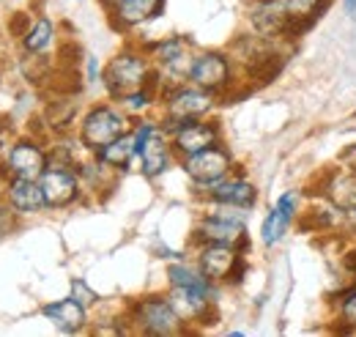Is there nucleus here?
<instances>
[{"instance_id":"nucleus-1","label":"nucleus","mask_w":356,"mask_h":337,"mask_svg":"<svg viewBox=\"0 0 356 337\" xmlns=\"http://www.w3.org/2000/svg\"><path fill=\"white\" fill-rule=\"evenodd\" d=\"M151 77H154V75L148 72L145 61H143L140 55H132V52L115 55V58L107 63V69H104V85H107V91H110L113 96H118V99H127L129 93L143 91Z\"/></svg>"},{"instance_id":"nucleus-2","label":"nucleus","mask_w":356,"mask_h":337,"mask_svg":"<svg viewBox=\"0 0 356 337\" xmlns=\"http://www.w3.org/2000/svg\"><path fill=\"white\" fill-rule=\"evenodd\" d=\"M134 321L145 335H178L184 318L176 313L170 299H145L134 307Z\"/></svg>"},{"instance_id":"nucleus-3","label":"nucleus","mask_w":356,"mask_h":337,"mask_svg":"<svg viewBox=\"0 0 356 337\" xmlns=\"http://www.w3.org/2000/svg\"><path fill=\"white\" fill-rule=\"evenodd\" d=\"M121 134H127V118L118 110H113V107L90 110L88 116H86V121H83V132H80L83 146H88L93 151L104 148L107 143H113Z\"/></svg>"},{"instance_id":"nucleus-4","label":"nucleus","mask_w":356,"mask_h":337,"mask_svg":"<svg viewBox=\"0 0 356 337\" xmlns=\"http://www.w3.org/2000/svg\"><path fill=\"white\" fill-rule=\"evenodd\" d=\"M184 170L197 184H217V181H222L225 175H227V170H230V154L225 148H220V146L203 148V151L186 157Z\"/></svg>"},{"instance_id":"nucleus-5","label":"nucleus","mask_w":356,"mask_h":337,"mask_svg":"<svg viewBox=\"0 0 356 337\" xmlns=\"http://www.w3.org/2000/svg\"><path fill=\"white\" fill-rule=\"evenodd\" d=\"M200 272L209 280H241L238 274L244 272L241 255L230 244H209L200 253Z\"/></svg>"},{"instance_id":"nucleus-6","label":"nucleus","mask_w":356,"mask_h":337,"mask_svg":"<svg viewBox=\"0 0 356 337\" xmlns=\"http://www.w3.org/2000/svg\"><path fill=\"white\" fill-rule=\"evenodd\" d=\"M197 236L209 244H230V247H241L244 244V222L241 214H211L209 219H203V225L197 228Z\"/></svg>"},{"instance_id":"nucleus-7","label":"nucleus","mask_w":356,"mask_h":337,"mask_svg":"<svg viewBox=\"0 0 356 337\" xmlns=\"http://www.w3.org/2000/svg\"><path fill=\"white\" fill-rule=\"evenodd\" d=\"M211 107V96L203 88H178L168 99V116L173 124H186Z\"/></svg>"},{"instance_id":"nucleus-8","label":"nucleus","mask_w":356,"mask_h":337,"mask_svg":"<svg viewBox=\"0 0 356 337\" xmlns=\"http://www.w3.org/2000/svg\"><path fill=\"white\" fill-rule=\"evenodd\" d=\"M192 83L203 91H220L230 80V63L225 61L220 52H206L200 58H195L192 72H189Z\"/></svg>"},{"instance_id":"nucleus-9","label":"nucleus","mask_w":356,"mask_h":337,"mask_svg":"<svg viewBox=\"0 0 356 337\" xmlns=\"http://www.w3.org/2000/svg\"><path fill=\"white\" fill-rule=\"evenodd\" d=\"M6 168L14 178H42V173L47 170V157L36 143L22 140V143L11 146Z\"/></svg>"},{"instance_id":"nucleus-10","label":"nucleus","mask_w":356,"mask_h":337,"mask_svg":"<svg viewBox=\"0 0 356 337\" xmlns=\"http://www.w3.org/2000/svg\"><path fill=\"white\" fill-rule=\"evenodd\" d=\"M42 192L44 203L52 209H63L77 198V178L63 168H49L42 173Z\"/></svg>"},{"instance_id":"nucleus-11","label":"nucleus","mask_w":356,"mask_h":337,"mask_svg":"<svg viewBox=\"0 0 356 337\" xmlns=\"http://www.w3.org/2000/svg\"><path fill=\"white\" fill-rule=\"evenodd\" d=\"M217 137H220V129L214 124H197V121H186L176 129V137H173V146H176L178 154L184 157H192L203 148H211L217 146Z\"/></svg>"},{"instance_id":"nucleus-12","label":"nucleus","mask_w":356,"mask_h":337,"mask_svg":"<svg viewBox=\"0 0 356 337\" xmlns=\"http://www.w3.org/2000/svg\"><path fill=\"white\" fill-rule=\"evenodd\" d=\"M211 201L220 206H233V209H250L258 201V189L244 181V178H233V181H217L211 189Z\"/></svg>"},{"instance_id":"nucleus-13","label":"nucleus","mask_w":356,"mask_h":337,"mask_svg":"<svg viewBox=\"0 0 356 337\" xmlns=\"http://www.w3.org/2000/svg\"><path fill=\"white\" fill-rule=\"evenodd\" d=\"M8 203H11V209H17L19 214L42 211L47 206L42 184H36V178H14L8 184Z\"/></svg>"},{"instance_id":"nucleus-14","label":"nucleus","mask_w":356,"mask_h":337,"mask_svg":"<svg viewBox=\"0 0 356 337\" xmlns=\"http://www.w3.org/2000/svg\"><path fill=\"white\" fill-rule=\"evenodd\" d=\"M293 214H296V195H293V192H285V195L277 201L274 211L266 217V222H264V230H261V233H264V242H266V244H277V242L282 239V233L288 230Z\"/></svg>"},{"instance_id":"nucleus-15","label":"nucleus","mask_w":356,"mask_h":337,"mask_svg":"<svg viewBox=\"0 0 356 337\" xmlns=\"http://www.w3.org/2000/svg\"><path fill=\"white\" fill-rule=\"evenodd\" d=\"M44 315L63 332H80L83 324H86V307L74 296L63 299V301H55V304H47Z\"/></svg>"},{"instance_id":"nucleus-16","label":"nucleus","mask_w":356,"mask_h":337,"mask_svg":"<svg viewBox=\"0 0 356 337\" xmlns=\"http://www.w3.org/2000/svg\"><path fill=\"white\" fill-rule=\"evenodd\" d=\"M137 154H140V159H143V173H145L148 178H156V175H162V173L168 170L170 146H168V140H165L159 132H154V134L143 143V148H140Z\"/></svg>"},{"instance_id":"nucleus-17","label":"nucleus","mask_w":356,"mask_h":337,"mask_svg":"<svg viewBox=\"0 0 356 337\" xmlns=\"http://www.w3.org/2000/svg\"><path fill=\"white\" fill-rule=\"evenodd\" d=\"M326 198L334 203V209L354 211L356 209V170L334 173L326 181Z\"/></svg>"},{"instance_id":"nucleus-18","label":"nucleus","mask_w":356,"mask_h":337,"mask_svg":"<svg viewBox=\"0 0 356 337\" xmlns=\"http://www.w3.org/2000/svg\"><path fill=\"white\" fill-rule=\"evenodd\" d=\"M170 304L176 307V313L184 321H186V318H203V324H209V321H206V313L211 310V304H209V296L206 294L192 291V288H178V285H173Z\"/></svg>"},{"instance_id":"nucleus-19","label":"nucleus","mask_w":356,"mask_h":337,"mask_svg":"<svg viewBox=\"0 0 356 337\" xmlns=\"http://www.w3.org/2000/svg\"><path fill=\"white\" fill-rule=\"evenodd\" d=\"M329 0H282L285 17H288V31H305L312 19L326 8Z\"/></svg>"},{"instance_id":"nucleus-20","label":"nucleus","mask_w":356,"mask_h":337,"mask_svg":"<svg viewBox=\"0 0 356 337\" xmlns=\"http://www.w3.org/2000/svg\"><path fill=\"white\" fill-rule=\"evenodd\" d=\"M162 6H165V0H121L115 6V14L124 25H140V22H148L156 14H162Z\"/></svg>"},{"instance_id":"nucleus-21","label":"nucleus","mask_w":356,"mask_h":337,"mask_svg":"<svg viewBox=\"0 0 356 337\" xmlns=\"http://www.w3.org/2000/svg\"><path fill=\"white\" fill-rule=\"evenodd\" d=\"M134 154H137L134 134H121L113 143H107L104 148H99V162L102 165H113V168H127Z\"/></svg>"},{"instance_id":"nucleus-22","label":"nucleus","mask_w":356,"mask_h":337,"mask_svg":"<svg viewBox=\"0 0 356 337\" xmlns=\"http://www.w3.org/2000/svg\"><path fill=\"white\" fill-rule=\"evenodd\" d=\"M168 277H170V283L173 285H178V288H192V291H200V294L209 296V277L200 272H195V269H189V266H181V263H176V266H170L168 269Z\"/></svg>"},{"instance_id":"nucleus-23","label":"nucleus","mask_w":356,"mask_h":337,"mask_svg":"<svg viewBox=\"0 0 356 337\" xmlns=\"http://www.w3.org/2000/svg\"><path fill=\"white\" fill-rule=\"evenodd\" d=\"M49 42H52V25H49V19H39V22L28 31V36H25L28 52H42Z\"/></svg>"},{"instance_id":"nucleus-24","label":"nucleus","mask_w":356,"mask_h":337,"mask_svg":"<svg viewBox=\"0 0 356 337\" xmlns=\"http://www.w3.org/2000/svg\"><path fill=\"white\" fill-rule=\"evenodd\" d=\"M72 118H74V104L72 102H52L49 110H47V121L55 129H66V124Z\"/></svg>"},{"instance_id":"nucleus-25","label":"nucleus","mask_w":356,"mask_h":337,"mask_svg":"<svg viewBox=\"0 0 356 337\" xmlns=\"http://www.w3.org/2000/svg\"><path fill=\"white\" fill-rule=\"evenodd\" d=\"M340 318L346 324L356 327V288H351L348 294L343 296V301H340Z\"/></svg>"},{"instance_id":"nucleus-26","label":"nucleus","mask_w":356,"mask_h":337,"mask_svg":"<svg viewBox=\"0 0 356 337\" xmlns=\"http://www.w3.org/2000/svg\"><path fill=\"white\" fill-rule=\"evenodd\" d=\"M72 296H74V299H77L83 307H88V304H93V301H96V294L90 291L83 280H74V283H72Z\"/></svg>"},{"instance_id":"nucleus-27","label":"nucleus","mask_w":356,"mask_h":337,"mask_svg":"<svg viewBox=\"0 0 356 337\" xmlns=\"http://www.w3.org/2000/svg\"><path fill=\"white\" fill-rule=\"evenodd\" d=\"M28 31H31V17L28 14H14V19L8 22V33L11 36H28Z\"/></svg>"},{"instance_id":"nucleus-28","label":"nucleus","mask_w":356,"mask_h":337,"mask_svg":"<svg viewBox=\"0 0 356 337\" xmlns=\"http://www.w3.org/2000/svg\"><path fill=\"white\" fill-rule=\"evenodd\" d=\"M343 6H346V14L356 19V0H343Z\"/></svg>"},{"instance_id":"nucleus-29","label":"nucleus","mask_w":356,"mask_h":337,"mask_svg":"<svg viewBox=\"0 0 356 337\" xmlns=\"http://www.w3.org/2000/svg\"><path fill=\"white\" fill-rule=\"evenodd\" d=\"M346 263H348V269H354V272H356V253L348 255V260H346Z\"/></svg>"},{"instance_id":"nucleus-30","label":"nucleus","mask_w":356,"mask_h":337,"mask_svg":"<svg viewBox=\"0 0 356 337\" xmlns=\"http://www.w3.org/2000/svg\"><path fill=\"white\" fill-rule=\"evenodd\" d=\"M104 3H110V6H118V3H121V0H104Z\"/></svg>"},{"instance_id":"nucleus-31","label":"nucleus","mask_w":356,"mask_h":337,"mask_svg":"<svg viewBox=\"0 0 356 337\" xmlns=\"http://www.w3.org/2000/svg\"><path fill=\"white\" fill-rule=\"evenodd\" d=\"M0 151H3V140H0Z\"/></svg>"}]
</instances>
